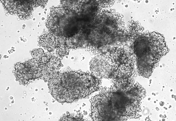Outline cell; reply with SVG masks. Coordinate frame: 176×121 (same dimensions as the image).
I'll use <instances>...</instances> for the list:
<instances>
[{
  "instance_id": "3957f363",
  "label": "cell",
  "mask_w": 176,
  "mask_h": 121,
  "mask_svg": "<svg viewBox=\"0 0 176 121\" xmlns=\"http://www.w3.org/2000/svg\"><path fill=\"white\" fill-rule=\"evenodd\" d=\"M90 70L97 78H108L110 76L113 68L104 57H97L93 58L90 63Z\"/></svg>"
},
{
  "instance_id": "8992f818",
  "label": "cell",
  "mask_w": 176,
  "mask_h": 121,
  "mask_svg": "<svg viewBox=\"0 0 176 121\" xmlns=\"http://www.w3.org/2000/svg\"><path fill=\"white\" fill-rule=\"evenodd\" d=\"M83 116L81 114L67 113L63 115L60 121H83Z\"/></svg>"
},
{
  "instance_id": "9c48e42d",
  "label": "cell",
  "mask_w": 176,
  "mask_h": 121,
  "mask_svg": "<svg viewBox=\"0 0 176 121\" xmlns=\"http://www.w3.org/2000/svg\"><path fill=\"white\" fill-rule=\"evenodd\" d=\"M44 53L43 50L41 48L34 49L31 52L32 56L35 59H38Z\"/></svg>"
},
{
  "instance_id": "7a4b0ae2",
  "label": "cell",
  "mask_w": 176,
  "mask_h": 121,
  "mask_svg": "<svg viewBox=\"0 0 176 121\" xmlns=\"http://www.w3.org/2000/svg\"><path fill=\"white\" fill-rule=\"evenodd\" d=\"M14 72L17 80L24 85L42 76L40 63L38 59L34 58L24 63H17L14 66Z\"/></svg>"
},
{
  "instance_id": "52a82bcc",
  "label": "cell",
  "mask_w": 176,
  "mask_h": 121,
  "mask_svg": "<svg viewBox=\"0 0 176 121\" xmlns=\"http://www.w3.org/2000/svg\"><path fill=\"white\" fill-rule=\"evenodd\" d=\"M44 64L55 70L59 69L61 66V61L59 58L53 55H51L50 61L48 63Z\"/></svg>"
},
{
  "instance_id": "277c9868",
  "label": "cell",
  "mask_w": 176,
  "mask_h": 121,
  "mask_svg": "<svg viewBox=\"0 0 176 121\" xmlns=\"http://www.w3.org/2000/svg\"><path fill=\"white\" fill-rule=\"evenodd\" d=\"M133 74L131 67L122 65L114 73L113 82L116 86L120 89L128 88L133 81Z\"/></svg>"
},
{
  "instance_id": "5b68a950",
  "label": "cell",
  "mask_w": 176,
  "mask_h": 121,
  "mask_svg": "<svg viewBox=\"0 0 176 121\" xmlns=\"http://www.w3.org/2000/svg\"><path fill=\"white\" fill-rule=\"evenodd\" d=\"M39 43L43 47L51 52L55 49L56 45V40L54 36L50 33H46L41 35L39 38Z\"/></svg>"
},
{
  "instance_id": "ba28073f",
  "label": "cell",
  "mask_w": 176,
  "mask_h": 121,
  "mask_svg": "<svg viewBox=\"0 0 176 121\" xmlns=\"http://www.w3.org/2000/svg\"><path fill=\"white\" fill-rule=\"evenodd\" d=\"M51 56V53H44L38 59L41 63L46 64L50 61Z\"/></svg>"
},
{
  "instance_id": "6da1fadb",
  "label": "cell",
  "mask_w": 176,
  "mask_h": 121,
  "mask_svg": "<svg viewBox=\"0 0 176 121\" xmlns=\"http://www.w3.org/2000/svg\"><path fill=\"white\" fill-rule=\"evenodd\" d=\"M48 82L52 96L61 103L87 98L97 90L100 84L93 74L69 68L56 71Z\"/></svg>"
},
{
  "instance_id": "30bf717a",
  "label": "cell",
  "mask_w": 176,
  "mask_h": 121,
  "mask_svg": "<svg viewBox=\"0 0 176 121\" xmlns=\"http://www.w3.org/2000/svg\"><path fill=\"white\" fill-rule=\"evenodd\" d=\"M66 52L65 48L62 46L58 47L56 51L57 54L61 57H64L66 55Z\"/></svg>"
}]
</instances>
